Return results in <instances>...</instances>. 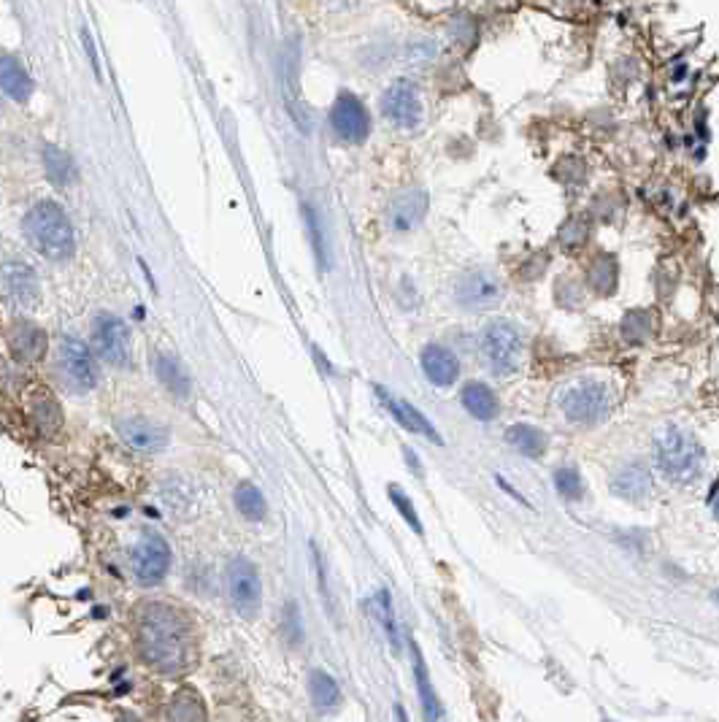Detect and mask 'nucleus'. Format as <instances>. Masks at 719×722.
Masks as SVG:
<instances>
[{
  "mask_svg": "<svg viewBox=\"0 0 719 722\" xmlns=\"http://www.w3.org/2000/svg\"><path fill=\"white\" fill-rule=\"evenodd\" d=\"M138 647L149 666L163 674H176L190 663V622L168 604H144L138 612Z\"/></svg>",
  "mask_w": 719,
  "mask_h": 722,
  "instance_id": "1",
  "label": "nucleus"
},
{
  "mask_svg": "<svg viewBox=\"0 0 719 722\" xmlns=\"http://www.w3.org/2000/svg\"><path fill=\"white\" fill-rule=\"evenodd\" d=\"M25 236L33 244L38 255L49 257V260H71L73 249H76V238L65 211L52 201L36 203L25 217Z\"/></svg>",
  "mask_w": 719,
  "mask_h": 722,
  "instance_id": "2",
  "label": "nucleus"
},
{
  "mask_svg": "<svg viewBox=\"0 0 719 722\" xmlns=\"http://www.w3.org/2000/svg\"><path fill=\"white\" fill-rule=\"evenodd\" d=\"M655 457L660 471L676 485L695 482L703 471V447L687 430H663L655 441Z\"/></svg>",
  "mask_w": 719,
  "mask_h": 722,
  "instance_id": "3",
  "label": "nucleus"
},
{
  "mask_svg": "<svg viewBox=\"0 0 719 722\" xmlns=\"http://www.w3.org/2000/svg\"><path fill=\"white\" fill-rule=\"evenodd\" d=\"M130 563H133V576L138 579V585L152 587L163 582L171 568V547L157 531H144L133 547Z\"/></svg>",
  "mask_w": 719,
  "mask_h": 722,
  "instance_id": "4",
  "label": "nucleus"
},
{
  "mask_svg": "<svg viewBox=\"0 0 719 722\" xmlns=\"http://www.w3.org/2000/svg\"><path fill=\"white\" fill-rule=\"evenodd\" d=\"M92 347L106 363L117 368H128L130 360H133L128 325L114 314H98L95 317V322H92Z\"/></svg>",
  "mask_w": 719,
  "mask_h": 722,
  "instance_id": "5",
  "label": "nucleus"
},
{
  "mask_svg": "<svg viewBox=\"0 0 719 722\" xmlns=\"http://www.w3.org/2000/svg\"><path fill=\"white\" fill-rule=\"evenodd\" d=\"M57 363H60V374L68 382V387L76 393H90L92 387L98 384V366H95V357H92L84 341L65 336L60 341V349H57Z\"/></svg>",
  "mask_w": 719,
  "mask_h": 722,
  "instance_id": "6",
  "label": "nucleus"
},
{
  "mask_svg": "<svg viewBox=\"0 0 719 722\" xmlns=\"http://www.w3.org/2000/svg\"><path fill=\"white\" fill-rule=\"evenodd\" d=\"M482 352L495 374L514 371L522 355V333L511 322H492L482 336Z\"/></svg>",
  "mask_w": 719,
  "mask_h": 722,
  "instance_id": "7",
  "label": "nucleus"
},
{
  "mask_svg": "<svg viewBox=\"0 0 719 722\" xmlns=\"http://www.w3.org/2000/svg\"><path fill=\"white\" fill-rule=\"evenodd\" d=\"M611 393L609 387L601 382H582L574 384L568 393L563 395V412L571 422L579 425H590V422L603 420L609 414Z\"/></svg>",
  "mask_w": 719,
  "mask_h": 722,
  "instance_id": "8",
  "label": "nucleus"
},
{
  "mask_svg": "<svg viewBox=\"0 0 719 722\" xmlns=\"http://www.w3.org/2000/svg\"><path fill=\"white\" fill-rule=\"evenodd\" d=\"M228 590L230 601L236 606L241 617H257L260 612V601H263V585H260V574L252 560L233 558L228 566Z\"/></svg>",
  "mask_w": 719,
  "mask_h": 722,
  "instance_id": "9",
  "label": "nucleus"
},
{
  "mask_svg": "<svg viewBox=\"0 0 719 722\" xmlns=\"http://www.w3.org/2000/svg\"><path fill=\"white\" fill-rule=\"evenodd\" d=\"M330 125L336 130L338 138H344L349 144H360L368 138L371 133V117H368V111L360 101H357L355 95H338L336 103H333V109H330Z\"/></svg>",
  "mask_w": 719,
  "mask_h": 722,
  "instance_id": "10",
  "label": "nucleus"
},
{
  "mask_svg": "<svg viewBox=\"0 0 719 722\" xmlns=\"http://www.w3.org/2000/svg\"><path fill=\"white\" fill-rule=\"evenodd\" d=\"M0 298L17 306V309H30L38 301V276L36 271L25 263H6L0 266Z\"/></svg>",
  "mask_w": 719,
  "mask_h": 722,
  "instance_id": "11",
  "label": "nucleus"
},
{
  "mask_svg": "<svg viewBox=\"0 0 719 722\" xmlns=\"http://www.w3.org/2000/svg\"><path fill=\"white\" fill-rule=\"evenodd\" d=\"M382 111L384 117L390 119L392 125H398V128H414V125H419L422 103H419L414 84L392 82L390 87H387V92L382 95Z\"/></svg>",
  "mask_w": 719,
  "mask_h": 722,
  "instance_id": "12",
  "label": "nucleus"
},
{
  "mask_svg": "<svg viewBox=\"0 0 719 722\" xmlns=\"http://www.w3.org/2000/svg\"><path fill=\"white\" fill-rule=\"evenodd\" d=\"M117 433L128 447L138 452H160L168 447V428L149 417H122L117 420Z\"/></svg>",
  "mask_w": 719,
  "mask_h": 722,
  "instance_id": "13",
  "label": "nucleus"
},
{
  "mask_svg": "<svg viewBox=\"0 0 719 722\" xmlns=\"http://www.w3.org/2000/svg\"><path fill=\"white\" fill-rule=\"evenodd\" d=\"M455 295L460 306H465V309H492L495 303L501 301V284L487 271H471V274H465L457 282Z\"/></svg>",
  "mask_w": 719,
  "mask_h": 722,
  "instance_id": "14",
  "label": "nucleus"
},
{
  "mask_svg": "<svg viewBox=\"0 0 719 722\" xmlns=\"http://www.w3.org/2000/svg\"><path fill=\"white\" fill-rule=\"evenodd\" d=\"M428 214V195L425 190H401L395 192V198L387 206V222L398 233H409L425 220Z\"/></svg>",
  "mask_w": 719,
  "mask_h": 722,
  "instance_id": "15",
  "label": "nucleus"
},
{
  "mask_svg": "<svg viewBox=\"0 0 719 722\" xmlns=\"http://www.w3.org/2000/svg\"><path fill=\"white\" fill-rule=\"evenodd\" d=\"M376 395H379V401L387 406V412L395 417V420L401 422L403 428L411 430V433H419V436H428L433 444H441V436L436 433V428L430 425L428 417L422 412H417L409 401H403L398 395H390L384 387H376Z\"/></svg>",
  "mask_w": 719,
  "mask_h": 722,
  "instance_id": "16",
  "label": "nucleus"
},
{
  "mask_svg": "<svg viewBox=\"0 0 719 722\" xmlns=\"http://www.w3.org/2000/svg\"><path fill=\"white\" fill-rule=\"evenodd\" d=\"M9 347L17 360L36 363L46 352V333L36 322H14V328L9 330Z\"/></svg>",
  "mask_w": 719,
  "mask_h": 722,
  "instance_id": "17",
  "label": "nucleus"
},
{
  "mask_svg": "<svg viewBox=\"0 0 719 722\" xmlns=\"http://www.w3.org/2000/svg\"><path fill=\"white\" fill-rule=\"evenodd\" d=\"M422 371L436 387H449L460 376V363L446 347L430 344V347L422 349Z\"/></svg>",
  "mask_w": 719,
  "mask_h": 722,
  "instance_id": "18",
  "label": "nucleus"
},
{
  "mask_svg": "<svg viewBox=\"0 0 719 722\" xmlns=\"http://www.w3.org/2000/svg\"><path fill=\"white\" fill-rule=\"evenodd\" d=\"M0 90L9 95L14 103H28L33 95V79L19 65L17 57H0Z\"/></svg>",
  "mask_w": 719,
  "mask_h": 722,
  "instance_id": "19",
  "label": "nucleus"
},
{
  "mask_svg": "<svg viewBox=\"0 0 719 722\" xmlns=\"http://www.w3.org/2000/svg\"><path fill=\"white\" fill-rule=\"evenodd\" d=\"M611 490H614L619 498H625V501L641 503L652 493V476H649V471L644 466L622 468V471L614 476Z\"/></svg>",
  "mask_w": 719,
  "mask_h": 722,
  "instance_id": "20",
  "label": "nucleus"
},
{
  "mask_svg": "<svg viewBox=\"0 0 719 722\" xmlns=\"http://www.w3.org/2000/svg\"><path fill=\"white\" fill-rule=\"evenodd\" d=\"M460 401H463L468 414L476 417V420L487 422L498 417V398H495V393H492L487 384L468 382L463 387V393H460Z\"/></svg>",
  "mask_w": 719,
  "mask_h": 722,
  "instance_id": "21",
  "label": "nucleus"
},
{
  "mask_svg": "<svg viewBox=\"0 0 719 722\" xmlns=\"http://www.w3.org/2000/svg\"><path fill=\"white\" fill-rule=\"evenodd\" d=\"M284 103H287V111L295 119V125L301 128V133H309V111H306L301 87H298V60L295 57L284 63Z\"/></svg>",
  "mask_w": 719,
  "mask_h": 722,
  "instance_id": "22",
  "label": "nucleus"
},
{
  "mask_svg": "<svg viewBox=\"0 0 719 722\" xmlns=\"http://www.w3.org/2000/svg\"><path fill=\"white\" fill-rule=\"evenodd\" d=\"M411 652H414V674H417V690H419V701H422V709H425V720L441 722L444 720V709H441V701H438L436 690L430 685L425 658H422V652H419L417 644H411Z\"/></svg>",
  "mask_w": 719,
  "mask_h": 722,
  "instance_id": "23",
  "label": "nucleus"
},
{
  "mask_svg": "<svg viewBox=\"0 0 719 722\" xmlns=\"http://www.w3.org/2000/svg\"><path fill=\"white\" fill-rule=\"evenodd\" d=\"M168 722H206V706H203L201 695L192 687L179 690L168 706Z\"/></svg>",
  "mask_w": 719,
  "mask_h": 722,
  "instance_id": "24",
  "label": "nucleus"
},
{
  "mask_svg": "<svg viewBox=\"0 0 719 722\" xmlns=\"http://www.w3.org/2000/svg\"><path fill=\"white\" fill-rule=\"evenodd\" d=\"M44 168L49 182L57 184V187H68V184L76 182V165H73L71 155L52 147V144L44 147Z\"/></svg>",
  "mask_w": 719,
  "mask_h": 722,
  "instance_id": "25",
  "label": "nucleus"
},
{
  "mask_svg": "<svg viewBox=\"0 0 719 722\" xmlns=\"http://www.w3.org/2000/svg\"><path fill=\"white\" fill-rule=\"evenodd\" d=\"M506 441L525 457H541L547 449V436L533 425H511L506 430Z\"/></svg>",
  "mask_w": 719,
  "mask_h": 722,
  "instance_id": "26",
  "label": "nucleus"
},
{
  "mask_svg": "<svg viewBox=\"0 0 719 722\" xmlns=\"http://www.w3.org/2000/svg\"><path fill=\"white\" fill-rule=\"evenodd\" d=\"M309 693L314 706L322 709V712H330V709H336V706L341 704V690H338L336 679L325 674V671H311Z\"/></svg>",
  "mask_w": 719,
  "mask_h": 722,
  "instance_id": "27",
  "label": "nucleus"
},
{
  "mask_svg": "<svg viewBox=\"0 0 719 722\" xmlns=\"http://www.w3.org/2000/svg\"><path fill=\"white\" fill-rule=\"evenodd\" d=\"M236 509L238 514L249 522H260L265 520V512H268V503H265L263 493L257 490L252 482H244V485L236 487Z\"/></svg>",
  "mask_w": 719,
  "mask_h": 722,
  "instance_id": "28",
  "label": "nucleus"
},
{
  "mask_svg": "<svg viewBox=\"0 0 719 722\" xmlns=\"http://www.w3.org/2000/svg\"><path fill=\"white\" fill-rule=\"evenodd\" d=\"M155 368H157V376H160V382H163L173 395H179V398H187V395H190V379H187L184 368L179 366L173 357L157 355Z\"/></svg>",
  "mask_w": 719,
  "mask_h": 722,
  "instance_id": "29",
  "label": "nucleus"
},
{
  "mask_svg": "<svg viewBox=\"0 0 719 722\" xmlns=\"http://www.w3.org/2000/svg\"><path fill=\"white\" fill-rule=\"evenodd\" d=\"M590 287L595 293L609 295L617 287V263L614 257H598L590 266Z\"/></svg>",
  "mask_w": 719,
  "mask_h": 722,
  "instance_id": "30",
  "label": "nucleus"
},
{
  "mask_svg": "<svg viewBox=\"0 0 719 722\" xmlns=\"http://www.w3.org/2000/svg\"><path fill=\"white\" fill-rule=\"evenodd\" d=\"M555 487H557V493L563 495L565 501H579L584 493L582 476L576 474L574 468H560V471L555 474Z\"/></svg>",
  "mask_w": 719,
  "mask_h": 722,
  "instance_id": "31",
  "label": "nucleus"
},
{
  "mask_svg": "<svg viewBox=\"0 0 719 722\" xmlns=\"http://www.w3.org/2000/svg\"><path fill=\"white\" fill-rule=\"evenodd\" d=\"M622 330H625V336L630 341L647 339L649 330H652V317H649L647 311H630L625 322H622Z\"/></svg>",
  "mask_w": 719,
  "mask_h": 722,
  "instance_id": "32",
  "label": "nucleus"
},
{
  "mask_svg": "<svg viewBox=\"0 0 719 722\" xmlns=\"http://www.w3.org/2000/svg\"><path fill=\"white\" fill-rule=\"evenodd\" d=\"M303 214H306V225H309L311 241H314V249H317L319 266L328 268V247H325V236H322V228H319L317 211L309 209V206H303Z\"/></svg>",
  "mask_w": 719,
  "mask_h": 722,
  "instance_id": "33",
  "label": "nucleus"
},
{
  "mask_svg": "<svg viewBox=\"0 0 719 722\" xmlns=\"http://www.w3.org/2000/svg\"><path fill=\"white\" fill-rule=\"evenodd\" d=\"M390 501L395 503V509H398V512H401L403 517H406V522L411 525V531L422 533V522H419L417 512H414V506H411L409 498H406V495H403L401 490H398V487H390Z\"/></svg>",
  "mask_w": 719,
  "mask_h": 722,
  "instance_id": "34",
  "label": "nucleus"
},
{
  "mask_svg": "<svg viewBox=\"0 0 719 722\" xmlns=\"http://www.w3.org/2000/svg\"><path fill=\"white\" fill-rule=\"evenodd\" d=\"M379 604H382V622H384V628H387V636H390L392 647L398 649V631H395V620H392V604H390V595H387V590L379 593Z\"/></svg>",
  "mask_w": 719,
  "mask_h": 722,
  "instance_id": "35",
  "label": "nucleus"
},
{
  "mask_svg": "<svg viewBox=\"0 0 719 722\" xmlns=\"http://www.w3.org/2000/svg\"><path fill=\"white\" fill-rule=\"evenodd\" d=\"M82 41H84V49H87V55H90V63H92V71L95 74H101V65H98V52H95V44H92V38L87 30H82Z\"/></svg>",
  "mask_w": 719,
  "mask_h": 722,
  "instance_id": "36",
  "label": "nucleus"
},
{
  "mask_svg": "<svg viewBox=\"0 0 719 722\" xmlns=\"http://www.w3.org/2000/svg\"><path fill=\"white\" fill-rule=\"evenodd\" d=\"M395 717H398V722H409V717H406V709H403L401 704H395Z\"/></svg>",
  "mask_w": 719,
  "mask_h": 722,
  "instance_id": "37",
  "label": "nucleus"
}]
</instances>
